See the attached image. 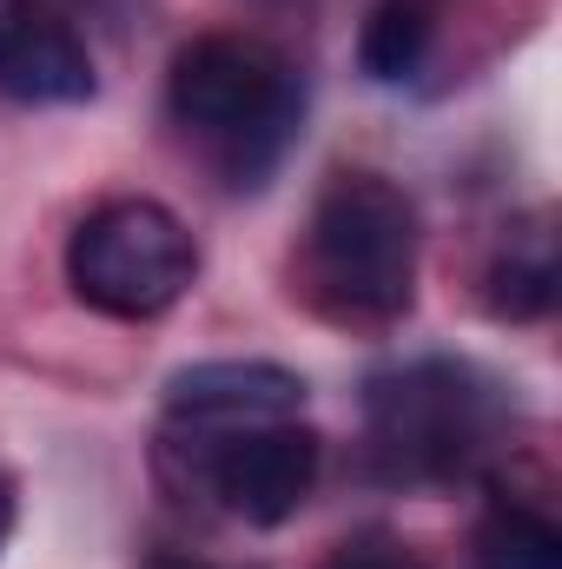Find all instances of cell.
Wrapping results in <instances>:
<instances>
[{
    "instance_id": "cell-6",
    "label": "cell",
    "mask_w": 562,
    "mask_h": 569,
    "mask_svg": "<svg viewBox=\"0 0 562 569\" xmlns=\"http://www.w3.org/2000/svg\"><path fill=\"white\" fill-rule=\"evenodd\" d=\"M93 53L60 0H0V93L20 107L93 100Z\"/></svg>"
},
{
    "instance_id": "cell-2",
    "label": "cell",
    "mask_w": 562,
    "mask_h": 569,
    "mask_svg": "<svg viewBox=\"0 0 562 569\" xmlns=\"http://www.w3.org/2000/svg\"><path fill=\"white\" fill-rule=\"evenodd\" d=\"M165 113L185 140L205 146L232 192H259L298 140L304 80L252 33H192L165 67Z\"/></svg>"
},
{
    "instance_id": "cell-13",
    "label": "cell",
    "mask_w": 562,
    "mask_h": 569,
    "mask_svg": "<svg viewBox=\"0 0 562 569\" xmlns=\"http://www.w3.org/2000/svg\"><path fill=\"white\" fill-rule=\"evenodd\" d=\"M80 7H93V13H107V20H127V13H133V0H80Z\"/></svg>"
},
{
    "instance_id": "cell-7",
    "label": "cell",
    "mask_w": 562,
    "mask_h": 569,
    "mask_svg": "<svg viewBox=\"0 0 562 569\" xmlns=\"http://www.w3.org/2000/svg\"><path fill=\"white\" fill-rule=\"evenodd\" d=\"M304 411V378L272 358H205L172 371L165 425L172 430H245Z\"/></svg>"
},
{
    "instance_id": "cell-3",
    "label": "cell",
    "mask_w": 562,
    "mask_h": 569,
    "mask_svg": "<svg viewBox=\"0 0 562 569\" xmlns=\"http://www.w3.org/2000/svg\"><path fill=\"white\" fill-rule=\"evenodd\" d=\"M510 391L470 358H411L371 371L364 385V443L391 483L443 490L476 477L510 437Z\"/></svg>"
},
{
    "instance_id": "cell-8",
    "label": "cell",
    "mask_w": 562,
    "mask_h": 569,
    "mask_svg": "<svg viewBox=\"0 0 562 569\" xmlns=\"http://www.w3.org/2000/svg\"><path fill=\"white\" fill-rule=\"evenodd\" d=\"M562 298V246L556 212H523L503 226L490 266H483V305L503 325H543Z\"/></svg>"
},
{
    "instance_id": "cell-10",
    "label": "cell",
    "mask_w": 562,
    "mask_h": 569,
    "mask_svg": "<svg viewBox=\"0 0 562 569\" xmlns=\"http://www.w3.org/2000/svg\"><path fill=\"white\" fill-rule=\"evenodd\" d=\"M430 47H436V0H378L358 33V67L378 87H404L423 73Z\"/></svg>"
},
{
    "instance_id": "cell-12",
    "label": "cell",
    "mask_w": 562,
    "mask_h": 569,
    "mask_svg": "<svg viewBox=\"0 0 562 569\" xmlns=\"http://www.w3.org/2000/svg\"><path fill=\"white\" fill-rule=\"evenodd\" d=\"M7 537H13V483L0 477V550H7Z\"/></svg>"
},
{
    "instance_id": "cell-9",
    "label": "cell",
    "mask_w": 562,
    "mask_h": 569,
    "mask_svg": "<svg viewBox=\"0 0 562 569\" xmlns=\"http://www.w3.org/2000/svg\"><path fill=\"white\" fill-rule=\"evenodd\" d=\"M470 569H562V523L536 497L496 490L470 530Z\"/></svg>"
},
{
    "instance_id": "cell-1",
    "label": "cell",
    "mask_w": 562,
    "mask_h": 569,
    "mask_svg": "<svg viewBox=\"0 0 562 569\" xmlns=\"http://www.w3.org/2000/svg\"><path fill=\"white\" fill-rule=\"evenodd\" d=\"M418 252L423 226L411 192L371 166H344L304 212L291 291L338 331H391L418 305Z\"/></svg>"
},
{
    "instance_id": "cell-14",
    "label": "cell",
    "mask_w": 562,
    "mask_h": 569,
    "mask_svg": "<svg viewBox=\"0 0 562 569\" xmlns=\"http://www.w3.org/2000/svg\"><path fill=\"white\" fill-rule=\"evenodd\" d=\"M145 569H212V563H185V557H152Z\"/></svg>"
},
{
    "instance_id": "cell-4",
    "label": "cell",
    "mask_w": 562,
    "mask_h": 569,
    "mask_svg": "<svg viewBox=\"0 0 562 569\" xmlns=\"http://www.w3.org/2000/svg\"><path fill=\"white\" fill-rule=\"evenodd\" d=\"M199 279V239L159 199H107L67 239V284L87 311L140 325L172 311Z\"/></svg>"
},
{
    "instance_id": "cell-5",
    "label": "cell",
    "mask_w": 562,
    "mask_h": 569,
    "mask_svg": "<svg viewBox=\"0 0 562 569\" xmlns=\"http://www.w3.org/2000/svg\"><path fill=\"white\" fill-rule=\"evenodd\" d=\"M179 450H185L199 490L252 530L291 523L318 483V463H324V437L298 418L245 430H179Z\"/></svg>"
},
{
    "instance_id": "cell-11",
    "label": "cell",
    "mask_w": 562,
    "mask_h": 569,
    "mask_svg": "<svg viewBox=\"0 0 562 569\" xmlns=\"http://www.w3.org/2000/svg\"><path fill=\"white\" fill-rule=\"evenodd\" d=\"M318 569H430V563H423L404 537H391V530H351L344 543L324 550Z\"/></svg>"
}]
</instances>
